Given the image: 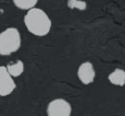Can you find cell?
I'll list each match as a JSON object with an SVG mask.
<instances>
[{"mask_svg": "<svg viewBox=\"0 0 125 116\" xmlns=\"http://www.w3.org/2000/svg\"><path fill=\"white\" fill-rule=\"evenodd\" d=\"M15 89V82L4 66H0V96L9 95Z\"/></svg>", "mask_w": 125, "mask_h": 116, "instance_id": "obj_4", "label": "cell"}, {"mask_svg": "<svg viewBox=\"0 0 125 116\" xmlns=\"http://www.w3.org/2000/svg\"><path fill=\"white\" fill-rule=\"evenodd\" d=\"M13 3L21 10H31V9L35 8L37 1L36 0H15Z\"/></svg>", "mask_w": 125, "mask_h": 116, "instance_id": "obj_8", "label": "cell"}, {"mask_svg": "<svg viewBox=\"0 0 125 116\" xmlns=\"http://www.w3.org/2000/svg\"><path fill=\"white\" fill-rule=\"evenodd\" d=\"M109 81L114 86H124L125 84V70L115 69L109 74Z\"/></svg>", "mask_w": 125, "mask_h": 116, "instance_id": "obj_6", "label": "cell"}, {"mask_svg": "<svg viewBox=\"0 0 125 116\" xmlns=\"http://www.w3.org/2000/svg\"><path fill=\"white\" fill-rule=\"evenodd\" d=\"M77 76L80 78V80L83 82L84 84H89L95 80L96 72L94 69L93 64L89 61L83 62L80 66V68L77 70Z\"/></svg>", "mask_w": 125, "mask_h": 116, "instance_id": "obj_5", "label": "cell"}, {"mask_svg": "<svg viewBox=\"0 0 125 116\" xmlns=\"http://www.w3.org/2000/svg\"><path fill=\"white\" fill-rule=\"evenodd\" d=\"M68 6L72 9H78V10H85L87 8V3L83 1H75V0H70L68 2Z\"/></svg>", "mask_w": 125, "mask_h": 116, "instance_id": "obj_9", "label": "cell"}, {"mask_svg": "<svg viewBox=\"0 0 125 116\" xmlns=\"http://www.w3.org/2000/svg\"><path fill=\"white\" fill-rule=\"evenodd\" d=\"M8 72L10 73L11 77H18L20 74H22L23 70H24V65L21 60H18L14 64H10L6 67Z\"/></svg>", "mask_w": 125, "mask_h": 116, "instance_id": "obj_7", "label": "cell"}, {"mask_svg": "<svg viewBox=\"0 0 125 116\" xmlns=\"http://www.w3.org/2000/svg\"><path fill=\"white\" fill-rule=\"evenodd\" d=\"M72 112L71 105L63 99H57L49 103L47 107L48 116H70Z\"/></svg>", "mask_w": 125, "mask_h": 116, "instance_id": "obj_3", "label": "cell"}, {"mask_svg": "<svg viewBox=\"0 0 125 116\" xmlns=\"http://www.w3.org/2000/svg\"><path fill=\"white\" fill-rule=\"evenodd\" d=\"M27 30L36 36H45L51 30V20L47 13L39 8H33L24 16Z\"/></svg>", "mask_w": 125, "mask_h": 116, "instance_id": "obj_1", "label": "cell"}, {"mask_svg": "<svg viewBox=\"0 0 125 116\" xmlns=\"http://www.w3.org/2000/svg\"><path fill=\"white\" fill-rule=\"evenodd\" d=\"M21 46V35L19 30L9 28L0 33V55H11Z\"/></svg>", "mask_w": 125, "mask_h": 116, "instance_id": "obj_2", "label": "cell"}]
</instances>
